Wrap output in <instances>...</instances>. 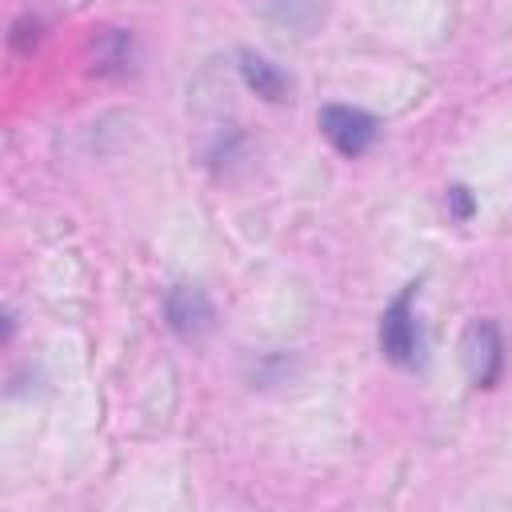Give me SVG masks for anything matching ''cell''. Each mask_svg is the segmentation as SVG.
I'll return each mask as SVG.
<instances>
[{
	"label": "cell",
	"mask_w": 512,
	"mask_h": 512,
	"mask_svg": "<svg viewBox=\"0 0 512 512\" xmlns=\"http://www.w3.org/2000/svg\"><path fill=\"white\" fill-rule=\"evenodd\" d=\"M416 288H420L416 280L404 284V288L388 300V308L380 312L376 340H380L384 360L396 364V368H420V364H424V340H420V324H416V308H412Z\"/></svg>",
	"instance_id": "obj_1"
},
{
	"label": "cell",
	"mask_w": 512,
	"mask_h": 512,
	"mask_svg": "<svg viewBox=\"0 0 512 512\" xmlns=\"http://www.w3.org/2000/svg\"><path fill=\"white\" fill-rule=\"evenodd\" d=\"M316 124H320L324 140H328L340 156H348V160L364 156V152L372 148L376 132H380L376 116L364 112V108H352V104H324L320 116H316Z\"/></svg>",
	"instance_id": "obj_2"
},
{
	"label": "cell",
	"mask_w": 512,
	"mask_h": 512,
	"mask_svg": "<svg viewBox=\"0 0 512 512\" xmlns=\"http://www.w3.org/2000/svg\"><path fill=\"white\" fill-rule=\"evenodd\" d=\"M164 316L184 344H200L216 328V304L200 284H172L164 296Z\"/></svg>",
	"instance_id": "obj_3"
},
{
	"label": "cell",
	"mask_w": 512,
	"mask_h": 512,
	"mask_svg": "<svg viewBox=\"0 0 512 512\" xmlns=\"http://www.w3.org/2000/svg\"><path fill=\"white\" fill-rule=\"evenodd\" d=\"M460 360H464V372L476 388H492L500 380V372H504V336H500L496 320H472L464 328Z\"/></svg>",
	"instance_id": "obj_4"
},
{
	"label": "cell",
	"mask_w": 512,
	"mask_h": 512,
	"mask_svg": "<svg viewBox=\"0 0 512 512\" xmlns=\"http://www.w3.org/2000/svg\"><path fill=\"white\" fill-rule=\"evenodd\" d=\"M240 76H244V84H248L260 100H268V104H284L288 92H292V80H288L268 56H260V52H252V48L240 52Z\"/></svg>",
	"instance_id": "obj_5"
},
{
	"label": "cell",
	"mask_w": 512,
	"mask_h": 512,
	"mask_svg": "<svg viewBox=\"0 0 512 512\" xmlns=\"http://www.w3.org/2000/svg\"><path fill=\"white\" fill-rule=\"evenodd\" d=\"M92 68L96 72H116V68H124L128 64V56H132V36L128 32H120V28H104L100 36H96V44H92Z\"/></svg>",
	"instance_id": "obj_6"
},
{
	"label": "cell",
	"mask_w": 512,
	"mask_h": 512,
	"mask_svg": "<svg viewBox=\"0 0 512 512\" xmlns=\"http://www.w3.org/2000/svg\"><path fill=\"white\" fill-rule=\"evenodd\" d=\"M36 44H40V20L36 16H20L12 24V48L16 52H32Z\"/></svg>",
	"instance_id": "obj_7"
},
{
	"label": "cell",
	"mask_w": 512,
	"mask_h": 512,
	"mask_svg": "<svg viewBox=\"0 0 512 512\" xmlns=\"http://www.w3.org/2000/svg\"><path fill=\"white\" fill-rule=\"evenodd\" d=\"M448 204H452V212H456V220H468L472 216V196H468V188H448Z\"/></svg>",
	"instance_id": "obj_8"
}]
</instances>
